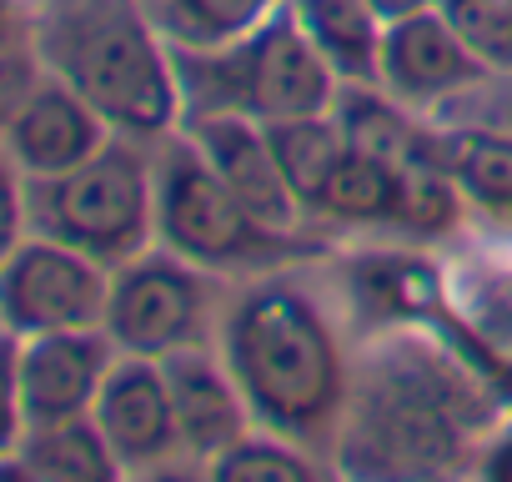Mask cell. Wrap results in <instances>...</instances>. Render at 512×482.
I'll return each instance as SVG.
<instances>
[{
	"label": "cell",
	"instance_id": "6da1fadb",
	"mask_svg": "<svg viewBox=\"0 0 512 482\" xmlns=\"http://www.w3.org/2000/svg\"><path fill=\"white\" fill-rule=\"evenodd\" d=\"M231 377L256 417L317 437L342 402V362L317 307L292 287L251 292L226 322Z\"/></svg>",
	"mask_w": 512,
	"mask_h": 482
},
{
	"label": "cell",
	"instance_id": "7a4b0ae2",
	"mask_svg": "<svg viewBox=\"0 0 512 482\" xmlns=\"http://www.w3.org/2000/svg\"><path fill=\"white\" fill-rule=\"evenodd\" d=\"M51 56L106 121L121 131H166L176 116V76L151 31L111 6H86L66 16L51 36Z\"/></svg>",
	"mask_w": 512,
	"mask_h": 482
},
{
	"label": "cell",
	"instance_id": "3957f363",
	"mask_svg": "<svg viewBox=\"0 0 512 482\" xmlns=\"http://www.w3.org/2000/svg\"><path fill=\"white\" fill-rule=\"evenodd\" d=\"M181 66H191L206 91L201 116L241 111L251 121L322 116L332 106V76H337L327 56L307 41L297 11H272L256 31L231 41V51Z\"/></svg>",
	"mask_w": 512,
	"mask_h": 482
},
{
	"label": "cell",
	"instance_id": "277c9868",
	"mask_svg": "<svg viewBox=\"0 0 512 482\" xmlns=\"http://www.w3.org/2000/svg\"><path fill=\"white\" fill-rule=\"evenodd\" d=\"M146 216V166L126 146H101L91 161L61 176H36V221L96 262L136 257L146 241Z\"/></svg>",
	"mask_w": 512,
	"mask_h": 482
},
{
	"label": "cell",
	"instance_id": "5b68a950",
	"mask_svg": "<svg viewBox=\"0 0 512 482\" xmlns=\"http://www.w3.org/2000/svg\"><path fill=\"white\" fill-rule=\"evenodd\" d=\"M161 236L191 262L226 267V262H256L282 247V231L262 226L236 191L211 171L206 156L176 151L161 176Z\"/></svg>",
	"mask_w": 512,
	"mask_h": 482
},
{
	"label": "cell",
	"instance_id": "8992f818",
	"mask_svg": "<svg viewBox=\"0 0 512 482\" xmlns=\"http://www.w3.org/2000/svg\"><path fill=\"white\" fill-rule=\"evenodd\" d=\"M11 337H41V332H86L106 322L111 287L101 277V262L66 241H26L6 262L0 282Z\"/></svg>",
	"mask_w": 512,
	"mask_h": 482
},
{
	"label": "cell",
	"instance_id": "52a82bcc",
	"mask_svg": "<svg viewBox=\"0 0 512 482\" xmlns=\"http://www.w3.org/2000/svg\"><path fill=\"white\" fill-rule=\"evenodd\" d=\"M347 467L362 472H437L457 462V427L447 417V397L422 377H382L357 417V437L347 442Z\"/></svg>",
	"mask_w": 512,
	"mask_h": 482
},
{
	"label": "cell",
	"instance_id": "ba28073f",
	"mask_svg": "<svg viewBox=\"0 0 512 482\" xmlns=\"http://www.w3.org/2000/svg\"><path fill=\"white\" fill-rule=\"evenodd\" d=\"M106 372H111L106 342L91 327L26 337L11 367V442L21 437V427H51V422L86 417V407H96Z\"/></svg>",
	"mask_w": 512,
	"mask_h": 482
},
{
	"label": "cell",
	"instance_id": "9c48e42d",
	"mask_svg": "<svg viewBox=\"0 0 512 482\" xmlns=\"http://www.w3.org/2000/svg\"><path fill=\"white\" fill-rule=\"evenodd\" d=\"M196 317H201L196 277L176 262H141L116 277L106 332L136 357H156V352L166 357L196 332Z\"/></svg>",
	"mask_w": 512,
	"mask_h": 482
},
{
	"label": "cell",
	"instance_id": "30bf717a",
	"mask_svg": "<svg viewBox=\"0 0 512 482\" xmlns=\"http://www.w3.org/2000/svg\"><path fill=\"white\" fill-rule=\"evenodd\" d=\"M196 146L201 156L211 161V171L236 191V201L272 231H287L297 221V191L267 141V126L251 121L241 111H216V116H201L196 126Z\"/></svg>",
	"mask_w": 512,
	"mask_h": 482
},
{
	"label": "cell",
	"instance_id": "8fae6325",
	"mask_svg": "<svg viewBox=\"0 0 512 482\" xmlns=\"http://www.w3.org/2000/svg\"><path fill=\"white\" fill-rule=\"evenodd\" d=\"M482 61L462 46V36L447 26V16L422 11L407 21H392L382 36V81L407 106H432L472 91L482 81Z\"/></svg>",
	"mask_w": 512,
	"mask_h": 482
},
{
	"label": "cell",
	"instance_id": "7c38bea8",
	"mask_svg": "<svg viewBox=\"0 0 512 482\" xmlns=\"http://www.w3.org/2000/svg\"><path fill=\"white\" fill-rule=\"evenodd\" d=\"M101 111L76 86H36L11 106V156L26 176H61L106 146Z\"/></svg>",
	"mask_w": 512,
	"mask_h": 482
},
{
	"label": "cell",
	"instance_id": "4fadbf2b",
	"mask_svg": "<svg viewBox=\"0 0 512 482\" xmlns=\"http://www.w3.org/2000/svg\"><path fill=\"white\" fill-rule=\"evenodd\" d=\"M96 427L121 457V467H146L171 452L176 432V402L171 382L151 362H121L106 372L96 392Z\"/></svg>",
	"mask_w": 512,
	"mask_h": 482
},
{
	"label": "cell",
	"instance_id": "5bb4252c",
	"mask_svg": "<svg viewBox=\"0 0 512 482\" xmlns=\"http://www.w3.org/2000/svg\"><path fill=\"white\" fill-rule=\"evenodd\" d=\"M166 382H171V402H176V432L196 457H221L231 442H241V402L206 357L196 352H166L161 362Z\"/></svg>",
	"mask_w": 512,
	"mask_h": 482
},
{
	"label": "cell",
	"instance_id": "9a60e30c",
	"mask_svg": "<svg viewBox=\"0 0 512 482\" xmlns=\"http://www.w3.org/2000/svg\"><path fill=\"white\" fill-rule=\"evenodd\" d=\"M297 21L307 31V41L327 56V66L352 81V86H372L382 81V16L367 0H297Z\"/></svg>",
	"mask_w": 512,
	"mask_h": 482
},
{
	"label": "cell",
	"instance_id": "2e32d148",
	"mask_svg": "<svg viewBox=\"0 0 512 482\" xmlns=\"http://www.w3.org/2000/svg\"><path fill=\"white\" fill-rule=\"evenodd\" d=\"M116 467L121 457L86 417L31 427V437H16L6 457V472H36V477H111Z\"/></svg>",
	"mask_w": 512,
	"mask_h": 482
},
{
	"label": "cell",
	"instance_id": "e0dca14e",
	"mask_svg": "<svg viewBox=\"0 0 512 482\" xmlns=\"http://www.w3.org/2000/svg\"><path fill=\"white\" fill-rule=\"evenodd\" d=\"M262 126H267V141H272L297 201L322 206L327 181H332V171L347 151L342 126H327L322 116H287V121H262Z\"/></svg>",
	"mask_w": 512,
	"mask_h": 482
},
{
	"label": "cell",
	"instance_id": "ac0fdd59",
	"mask_svg": "<svg viewBox=\"0 0 512 482\" xmlns=\"http://www.w3.org/2000/svg\"><path fill=\"white\" fill-rule=\"evenodd\" d=\"M452 181L492 216L512 221V136L507 131H452L437 141Z\"/></svg>",
	"mask_w": 512,
	"mask_h": 482
},
{
	"label": "cell",
	"instance_id": "d6986e66",
	"mask_svg": "<svg viewBox=\"0 0 512 482\" xmlns=\"http://www.w3.org/2000/svg\"><path fill=\"white\" fill-rule=\"evenodd\" d=\"M322 206L332 216H347V221H397V206H402V171L387 166L382 156L372 151H357L347 146L332 181H327V196Z\"/></svg>",
	"mask_w": 512,
	"mask_h": 482
},
{
	"label": "cell",
	"instance_id": "ffe728a7",
	"mask_svg": "<svg viewBox=\"0 0 512 482\" xmlns=\"http://www.w3.org/2000/svg\"><path fill=\"white\" fill-rule=\"evenodd\" d=\"M277 11V0H161V26L186 46H231Z\"/></svg>",
	"mask_w": 512,
	"mask_h": 482
},
{
	"label": "cell",
	"instance_id": "44dd1931",
	"mask_svg": "<svg viewBox=\"0 0 512 482\" xmlns=\"http://www.w3.org/2000/svg\"><path fill=\"white\" fill-rule=\"evenodd\" d=\"M437 11L482 66L512 71V0H437Z\"/></svg>",
	"mask_w": 512,
	"mask_h": 482
},
{
	"label": "cell",
	"instance_id": "7402d4cb",
	"mask_svg": "<svg viewBox=\"0 0 512 482\" xmlns=\"http://www.w3.org/2000/svg\"><path fill=\"white\" fill-rule=\"evenodd\" d=\"M211 472L216 477H307V457H297L292 447L282 442H267V437H241L231 442L221 457H211Z\"/></svg>",
	"mask_w": 512,
	"mask_h": 482
},
{
	"label": "cell",
	"instance_id": "603a6c76",
	"mask_svg": "<svg viewBox=\"0 0 512 482\" xmlns=\"http://www.w3.org/2000/svg\"><path fill=\"white\" fill-rule=\"evenodd\" d=\"M367 6L382 16V26H392V21H407V16H422V11H432L437 0H367Z\"/></svg>",
	"mask_w": 512,
	"mask_h": 482
},
{
	"label": "cell",
	"instance_id": "cb8c5ba5",
	"mask_svg": "<svg viewBox=\"0 0 512 482\" xmlns=\"http://www.w3.org/2000/svg\"><path fill=\"white\" fill-rule=\"evenodd\" d=\"M482 467H487V477H512V432L487 452V462H482Z\"/></svg>",
	"mask_w": 512,
	"mask_h": 482
}]
</instances>
